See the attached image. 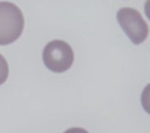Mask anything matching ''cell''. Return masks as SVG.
<instances>
[{
    "label": "cell",
    "instance_id": "6da1fadb",
    "mask_svg": "<svg viewBox=\"0 0 150 133\" xmlns=\"http://www.w3.org/2000/svg\"><path fill=\"white\" fill-rule=\"evenodd\" d=\"M24 16L17 5L9 1H0V45H9L21 36Z\"/></svg>",
    "mask_w": 150,
    "mask_h": 133
},
{
    "label": "cell",
    "instance_id": "7a4b0ae2",
    "mask_svg": "<svg viewBox=\"0 0 150 133\" xmlns=\"http://www.w3.org/2000/svg\"><path fill=\"white\" fill-rule=\"evenodd\" d=\"M42 59L50 71L58 74L65 73L74 62V52L67 42L54 40L47 42V45L44 47Z\"/></svg>",
    "mask_w": 150,
    "mask_h": 133
},
{
    "label": "cell",
    "instance_id": "3957f363",
    "mask_svg": "<svg viewBox=\"0 0 150 133\" xmlns=\"http://www.w3.org/2000/svg\"><path fill=\"white\" fill-rule=\"evenodd\" d=\"M116 17L121 29L134 45L142 44L148 38L149 25L134 8H121L117 11Z\"/></svg>",
    "mask_w": 150,
    "mask_h": 133
},
{
    "label": "cell",
    "instance_id": "277c9868",
    "mask_svg": "<svg viewBox=\"0 0 150 133\" xmlns=\"http://www.w3.org/2000/svg\"><path fill=\"white\" fill-rule=\"evenodd\" d=\"M8 73H9V69H8V63L5 61V58L0 54V84H3L8 78Z\"/></svg>",
    "mask_w": 150,
    "mask_h": 133
},
{
    "label": "cell",
    "instance_id": "5b68a950",
    "mask_svg": "<svg viewBox=\"0 0 150 133\" xmlns=\"http://www.w3.org/2000/svg\"><path fill=\"white\" fill-rule=\"evenodd\" d=\"M65 133H88V132L83 128H70V129H67Z\"/></svg>",
    "mask_w": 150,
    "mask_h": 133
}]
</instances>
